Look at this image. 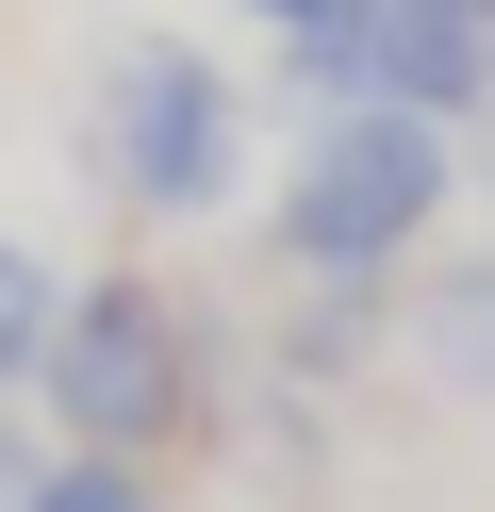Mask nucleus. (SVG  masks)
<instances>
[{"label":"nucleus","mask_w":495,"mask_h":512,"mask_svg":"<svg viewBox=\"0 0 495 512\" xmlns=\"http://www.w3.org/2000/svg\"><path fill=\"white\" fill-rule=\"evenodd\" d=\"M363 50H380V100L446 116V133H495V0H380Z\"/></svg>","instance_id":"20e7f679"},{"label":"nucleus","mask_w":495,"mask_h":512,"mask_svg":"<svg viewBox=\"0 0 495 512\" xmlns=\"http://www.w3.org/2000/svg\"><path fill=\"white\" fill-rule=\"evenodd\" d=\"M396 364L446 413H495V248H429L396 281Z\"/></svg>","instance_id":"39448f33"},{"label":"nucleus","mask_w":495,"mask_h":512,"mask_svg":"<svg viewBox=\"0 0 495 512\" xmlns=\"http://www.w3.org/2000/svg\"><path fill=\"white\" fill-rule=\"evenodd\" d=\"M17 413H33V397H0V512H17V496H33V463H50V430H17Z\"/></svg>","instance_id":"6e6552de"},{"label":"nucleus","mask_w":495,"mask_h":512,"mask_svg":"<svg viewBox=\"0 0 495 512\" xmlns=\"http://www.w3.org/2000/svg\"><path fill=\"white\" fill-rule=\"evenodd\" d=\"M50 331H66V265H50L33 232H0V397L50 380Z\"/></svg>","instance_id":"423d86ee"},{"label":"nucleus","mask_w":495,"mask_h":512,"mask_svg":"<svg viewBox=\"0 0 495 512\" xmlns=\"http://www.w3.org/2000/svg\"><path fill=\"white\" fill-rule=\"evenodd\" d=\"M17 512H182V479H165V463H116V446H50Z\"/></svg>","instance_id":"0eeeda50"},{"label":"nucleus","mask_w":495,"mask_h":512,"mask_svg":"<svg viewBox=\"0 0 495 512\" xmlns=\"http://www.w3.org/2000/svg\"><path fill=\"white\" fill-rule=\"evenodd\" d=\"M479 182H495V149H479Z\"/></svg>","instance_id":"9d476101"},{"label":"nucleus","mask_w":495,"mask_h":512,"mask_svg":"<svg viewBox=\"0 0 495 512\" xmlns=\"http://www.w3.org/2000/svg\"><path fill=\"white\" fill-rule=\"evenodd\" d=\"M99 215L132 232H215L248 199V83L231 50L198 34H99V83H83V133H66Z\"/></svg>","instance_id":"7ed1b4c3"},{"label":"nucleus","mask_w":495,"mask_h":512,"mask_svg":"<svg viewBox=\"0 0 495 512\" xmlns=\"http://www.w3.org/2000/svg\"><path fill=\"white\" fill-rule=\"evenodd\" d=\"M231 17H264V34H314V17H363V0H231Z\"/></svg>","instance_id":"1a4fd4ad"},{"label":"nucleus","mask_w":495,"mask_h":512,"mask_svg":"<svg viewBox=\"0 0 495 512\" xmlns=\"http://www.w3.org/2000/svg\"><path fill=\"white\" fill-rule=\"evenodd\" d=\"M50 446H116V463H215V430H248V331L165 265H83L66 281L50 380H33Z\"/></svg>","instance_id":"f257e3e1"},{"label":"nucleus","mask_w":495,"mask_h":512,"mask_svg":"<svg viewBox=\"0 0 495 512\" xmlns=\"http://www.w3.org/2000/svg\"><path fill=\"white\" fill-rule=\"evenodd\" d=\"M462 133L413 100H347L314 116V133L281 149V182H264V265L281 281H413L429 248H446L462 215Z\"/></svg>","instance_id":"f03ea898"}]
</instances>
